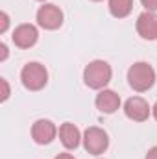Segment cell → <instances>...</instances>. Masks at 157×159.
I'll use <instances>...</instances> for the list:
<instances>
[{
  "label": "cell",
  "mask_w": 157,
  "mask_h": 159,
  "mask_svg": "<svg viewBox=\"0 0 157 159\" xmlns=\"http://www.w3.org/2000/svg\"><path fill=\"white\" fill-rule=\"evenodd\" d=\"M56 133H57V128L52 120L41 119L35 120L34 126H32V137L37 144H48L56 139Z\"/></svg>",
  "instance_id": "8992f818"
},
{
  "label": "cell",
  "mask_w": 157,
  "mask_h": 159,
  "mask_svg": "<svg viewBox=\"0 0 157 159\" xmlns=\"http://www.w3.org/2000/svg\"><path fill=\"white\" fill-rule=\"evenodd\" d=\"M92 2H100V0H92Z\"/></svg>",
  "instance_id": "ffe728a7"
},
{
  "label": "cell",
  "mask_w": 157,
  "mask_h": 159,
  "mask_svg": "<svg viewBox=\"0 0 157 159\" xmlns=\"http://www.w3.org/2000/svg\"><path fill=\"white\" fill-rule=\"evenodd\" d=\"M37 22L44 30H57L63 24V11L54 4H44L37 11Z\"/></svg>",
  "instance_id": "5b68a950"
},
{
  "label": "cell",
  "mask_w": 157,
  "mask_h": 159,
  "mask_svg": "<svg viewBox=\"0 0 157 159\" xmlns=\"http://www.w3.org/2000/svg\"><path fill=\"white\" fill-rule=\"evenodd\" d=\"M56 159H74V156H70V154H59Z\"/></svg>",
  "instance_id": "ac0fdd59"
},
{
  "label": "cell",
  "mask_w": 157,
  "mask_h": 159,
  "mask_svg": "<svg viewBox=\"0 0 157 159\" xmlns=\"http://www.w3.org/2000/svg\"><path fill=\"white\" fill-rule=\"evenodd\" d=\"M154 117H155V119H157V104H155V106H154Z\"/></svg>",
  "instance_id": "d6986e66"
},
{
  "label": "cell",
  "mask_w": 157,
  "mask_h": 159,
  "mask_svg": "<svg viewBox=\"0 0 157 159\" xmlns=\"http://www.w3.org/2000/svg\"><path fill=\"white\" fill-rule=\"evenodd\" d=\"M96 107L102 113L111 115V113H115L120 107V96L115 91H111V89H104V91H100L96 94Z\"/></svg>",
  "instance_id": "30bf717a"
},
{
  "label": "cell",
  "mask_w": 157,
  "mask_h": 159,
  "mask_svg": "<svg viewBox=\"0 0 157 159\" xmlns=\"http://www.w3.org/2000/svg\"><path fill=\"white\" fill-rule=\"evenodd\" d=\"M83 146H85V150H87L89 154L100 156V154H104V152L107 150V146H109V137H107V133H105L102 128H96V126L87 128V129H85V135H83Z\"/></svg>",
  "instance_id": "277c9868"
},
{
  "label": "cell",
  "mask_w": 157,
  "mask_h": 159,
  "mask_svg": "<svg viewBox=\"0 0 157 159\" xmlns=\"http://www.w3.org/2000/svg\"><path fill=\"white\" fill-rule=\"evenodd\" d=\"M128 81H129V85L137 93H144V91H148L154 85V81H155V70H154L152 65H148L144 61H139V63H135V65L129 67V70H128Z\"/></svg>",
  "instance_id": "7a4b0ae2"
},
{
  "label": "cell",
  "mask_w": 157,
  "mask_h": 159,
  "mask_svg": "<svg viewBox=\"0 0 157 159\" xmlns=\"http://www.w3.org/2000/svg\"><path fill=\"white\" fill-rule=\"evenodd\" d=\"M0 85H2V96H0V100L2 102H6L7 100V96H9V85H7V81L2 78L0 80Z\"/></svg>",
  "instance_id": "5bb4252c"
},
{
  "label": "cell",
  "mask_w": 157,
  "mask_h": 159,
  "mask_svg": "<svg viewBox=\"0 0 157 159\" xmlns=\"http://www.w3.org/2000/svg\"><path fill=\"white\" fill-rule=\"evenodd\" d=\"M146 11H157V0H141Z\"/></svg>",
  "instance_id": "9a60e30c"
},
{
  "label": "cell",
  "mask_w": 157,
  "mask_h": 159,
  "mask_svg": "<svg viewBox=\"0 0 157 159\" xmlns=\"http://www.w3.org/2000/svg\"><path fill=\"white\" fill-rule=\"evenodd\" d=\"M146 159H157V146H154V148H150V150H148Z\"/></svg>",
  "instance_id": "e0dca14e"
},
{
  "label": "cell",
  "mask_w": 157,
  "mask_h": 159,
  "mask_svg": "<svg viewBox=\"0 0 157 159\" xmlns=\"http://www.w3.org/2000/svg\"><path fill=\"white\" fill-rule=\"evenodd\" d=\"M6 57H7V46L2 43V44H0V61H4Z\"/></svg>",
  "instance_id": "2e32d148"
},
{
  "label": "cell",
  "mask_w": 157,
  "mask_h": 159,
  "mask_svg": "<svg viewBox=\"0 0 157 159\" xmlns=\"http://www.w3.org/2000/svg\"><path fill=\"white\" fill-rule=\"evenodd\" d=\"M59 139H61V143H63L65 148L74 150V148L79 146V141H81L79 129L74 126V124L65 122V124H61V128H59Z\"/></svg>",
  "instance_id": "8fae6325"
},
{
  "label": "cell",
  "mask_w": 157,
  "mask_h": 159,
  "mask_svg": "<svg viewBox=\"0 0 157 159\" xmlns=\"http://www.w3.org/2000/svg\"><path fill=\"white\" fill-rule=\"evenodd\" d=\"M137 34L142 39L155 41L157 39V15L154 11H144L137 19Z\"/></svg>",
  "instance_id": "ba28073f"
},
{
  "label": "cell",
  "mask_w": 157,
  "mask_h": 159,
  "mask_svg": "<svg viewBox=\"0 0 157 159\" xmlns=\"http://www.w3.org/2000/svg\"><path fill=\"white\" fill-rule=\"evenodd\" d=\"M131 9H133V0H109V11L117 19L128 17Z\"/></svg>",
  "instance_id": "7c38bea8"
},
{
  "label": "cell",
  "mask_w": 157,
  "mask_h": 159,
  "mask_svg": "<svg viewBox=\"0 0 157 159\" xmlns=\"http://www.w3.org/2000/svg\"><path fill=\"white\" fill-rule=\"evenodd\" d=\"M20 80H22V85L30 91H39L46 85L48 81V72L46 69L41 65V63H28L24 65L22 72H20Z\"/></svg>",
  "instance_id": "3957f363"
},
{
  "label": "cell",
  "mask_w": 157,
  "mask_h": 159,
  "mask_svg": "<svg viewBox=\"0 0 157 159\" xmlns=\"http://www.w3.org/2000/svg\"><path fill=\"white\" fill-rule=\"evenodd\" d=\"M37 28L34 24H20L15 28L13 32V43L19 46V48H30L37 43Z\"/></svg>",
  "instance_id": "9c48e42d"
},
{
  "label": "cell",
  "mask_w": 157,
  "mask_h": 159,
  "mask_svg": "<svg viewBox=\"0 0 157 159\" xmlns=\"http://www.w3.org/2000/svg\"><path fill=\"white\" fill-rule=\"evenodd\" d=\"M111 76H113V70H111L109 63H105L102 59L91 61L83 70L85 85L91 87V89H104L111 81Z\"/></svg>",
  "instance_id": "6da1fadb"
},
{
  "label": "cell",
  "mask_w": 157,
  "mask_h": 159,
  "mask_svg": "<svg viewBox=\"0 0 157 159\" xmlns=\"http://www.w3.org/2000/svg\"><path fill=\"white\" fill-rule=\"evenodd\" d=\"M124 113H126L128 119L135 120V122H144V120L150 117V106H148V102H146L144 98L133 96V98H129V100L126 102Z\"/></svg>",
  "instance_id": "52a82bcc"
},
{
  "label": "cell",
  "mask_w": 157,
  "mask_h": 159,
  "mask_svg": "<svg viewBox=\"0 0 157 159\" xmlns=\"http://www.w3.org/2000/svg\"><path fill=\"white\" fill-rule=\"evenodd\" d=\"M7 26H9V17H7L6 11H2L0 13V34H4L7 30Z\"/></svg>",
  "instance_id": "4fadbf2b"
}]
</instances>
